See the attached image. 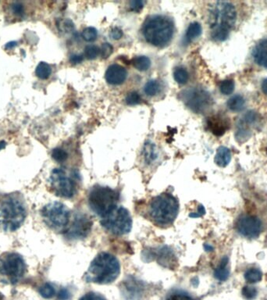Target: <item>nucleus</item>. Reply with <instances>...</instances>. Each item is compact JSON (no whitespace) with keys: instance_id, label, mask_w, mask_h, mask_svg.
Returning <instances> with one entry per match:
<instances>
[{"instance_id":"nucleus-39","label":"nucleus","mask_w":267,"mask_h":300,"mask_svg":"<svg viewBox=\"0 0 267 300\" xmlns=\"http://www.w3.org/2000/svg\"><path fill=\"white\" fill-rule=\"evenodd\" d=\"M113 46L109 43H104L100 50V55L103 59H107L113 53Z\"/></svg>"},{"instance_id":"nucleus-37","label":"nucleus","mask_w":267,"mask_h":300,"mask_svg":"<svg viewBox=\"0 0 267 300\" xmlns=\"http://www.w3.org/2000/svg\"><path fill=\"white\" fill-rule=\"evenodd\" d=\"M141 102V96L137 91H131L126 97V104L129 106L139 104Z\"/></svg>"},{"instance_id":"nucleus-44","label":"nucleus","mask_w":267,"mask_h":300,"mask_svg":"<svg viewBox=\"0 0 267 300\" xmlns=\"http://www.w3.org/2000/svg\"><path fill=\"white\" fill-rule=\"evenodd\" d=\"M83 56L79 55V54H73L70 57V62L73 64H81V62L83 61Z\"/></svg>"},{"instance_id":"nucleus-41","label":"nucleus","mask_w":267,"mask_h":300,"mask_svg":"<svg viewBox=\"0 0 267 300\" xmlns=\"http://www.w3.org/2000/svg\"><path fill=\"white\" fill-rule=\"evenodd\" d=\"M144 6V2L141 0H136V1H131L130 2V9L133 12H139Z\"/></svg>"},{"instance_id":"nucleus-7","label":"nucleus","mask_w":267,"mask_h":300,"mask_svg":"<svg viewBox=\"0 0 267 300\" xmlns=\"http://www.w3.org/2000/svg\"><path fill=\"white\" fill-rule=\"evenodd\" d=\"M44 222L52 230L66 232L69 227L71 214L64 203L53 202L43 207L41 211Z\"/></svg>"},{"instance_id":"nucleus-8","label":"nucleus","mask_w":267,"mask_h":300,"mask_svg":"<svg viewBox=\"0 0 267 300\" xmlns=\"http://www.w3.org/2000/svg\"><path fill=\"white\" fill-rule=\"evenodd\" d=\"M101 226L107 231L114 235H127L132 229L131 214L124 207H115L113 211L102 217Z\"/></svg>"},{"instance_id":"nucleus-10","label":"nucleus","mask_w":267,"mask_h":300,"mask_svg":"<svg viewBox=\"0 0 267 300\" xmlns=\"http://www.w3.org/2000/svg\"><path fill=\"white\" fill-rule=\"evenodd\" d=\"M27 265L24 258L17 252H8L0 258V279L15 284L24 276Z\"/></svg>"},{"instance_id":"nucleus-9","label":"nucleus","mask_w":267,"mask_h":300,"mask_svg":"<svg viewBox=\"0 0 267 300\" xmlns=\"http://www.w3.org/2000/svg\"><path fill=\"white\" fill-rule=\"evenodd\" d=\"M50 181L56 196L71 199L78 193V177L76 174L68 175L64 170L55 168L52 171Z\"/></svg>"},{"instance_id":"nucleus-31","label":"nucleus","mask_w":267,"mask_h":300,"mask_svg":"<svg viewBox=\"0 0 267 300\" xmlns=\"http://www.w3.org/2000/svg\"><path fill=\"white\" fill-rule=\"evenodd\" d=\"M234 82L232 79H227L224 81H222L219 86V88H220V92L226 96L231 95L234 90Z\"/></svg>"},{"instance_id":"nucleus-17","label":"nucleus","mask_w":267,"mask_h":300,"mask_svg":"<svg viewBox=\"0 0 267 300\" xmlns=\"http://www.w3.org/2000/svg\"><path fill=\"white\" fill-rule=\"evenodd\" d=\"M106 80L112 86H119L125 82L127 77V72L123 67L118 64L109 66L106 72Z\"/></svg>"},{"instance_id":"nucleus-4","label":"nucleus","mask_w":267,"mask_h":300,"mask_svg":"<svg viewBox=\"0 0 267 300\" xmlns=\"http://www.w3.org/2000/svg\"><path fill=\"white\" fill-rule=\"evenodd\" d=\"M174 31L172 20L166 17L159 15L148 18L144 22L142 29L145 41L157 47L166 46L172 39Z\"/></svg>"},{"instance_id":"nucleus-32","label":"nucleus","mask_w":267,"mask_h":300,"mask_svg":"<svg viewBox=\"0 0 267 300\" xmlns=\"http://www.w3.org/2000/svg\"><path fill=\"white\" fill-rule=\"evenodd\" d=\"M39 293L44 299H52L55 295V289L50 283H45L39 288Z\"/></svg>"},{"instance_id":"nucleus-42","label":"nucleus","mask_w":267,"mask_h":300,"mask_svg":"<svg viewBox=\"0 0 267 300\" xmlns=\"http://www.w3.org/2000/svg\"><path fill=\"white\" fill-rule=\"evenodd\" d=\"M71 298V294L68 288H63L58 293V299L59 300H69Z\"/></svg>"},{"instance_id":"nucleus-46","label":"nucleus","mask_w":267,"mask_h":300,"mask_svg":"<svg viewBox=\"0 0 267 300\" xmlns=\"http://www.w3.org/2000/svg\"><path fill=\"white\" fill-rule=\"evenodd\" d=\"M18 46V42L15 41H12V42H9L5 45V49L6 50H12V49L15 48Z\"/></svg>"},{"instance_id":"nucleus-13","label":"nucleus","mask_w":267,"mask_h":300,"mask_svg":"<svg viewBox=\"0 0 267 300\" xmlns=\"http://www.w3.org/2000/svg\"><path fill=\"white\" fill-rule=\"evenodd\" d=\"M235 229L237 233L246 239H256L263 230L261 220L255 216L242 214L237 217Z\"/></svg>"},{"instance_id":"nucleus-18","label":"nucleus","mask_w":267,"mask_h":300,"mask_svg":"<svg viewBox=\"0 0 267 300\" xmlns=\"http://www.w3.org/2000/svg\"><path fill=\"white\" fill-rule=\"evenodd\" d=\"M252 56L255 64L267 69V38L262 40L256 45Z\"/></svg>"},{"instance_id":"nucleus-25","label":"nucleus","mask_w":267,"mask_h":300,"mask_svg":"<svg viewBox=\"0 0 267 300\" xmlns=\"http://www.w3.org/2000/svg\"><path fill=\"white\" fill-rule=\"evenodd\" d=\"M133 66L139 71H145L150 68L151 60L145 56H139L132 60Z\"/></svg>"},{"instance_id":"nucleus-22","label":"nucleus","mask_w":267,"mask_h":300,"mask_svg":"<svg viewBox=\"0 0 267 300\" xmlns=\"http://www.w3.org/2000/svg\"><path fill=\"white\" fill-rule=\"evenodd\" d=\"M202 33V28L201 24L198 22H193L188 26L185 34V40L187 42H191L198 38Z\"/></svg>"},{"instance_id":"nucleus-28","label":"nucleus","mask_w":267,"mask_h":300,"mask_svg":"<svg viewBox=\"0 0 267 300\" xmlns=\"http://www.w3.org/2000/svg\"><path fill=\"white\" fill-rule=\"evenodd\" d=\"M174 78L178 84L184 85L188 82L189 74H188V72L187 71L186 69H184V68H181V67H178L174 70Z\"/></svg>"},{"instance_id":"nucleus-16","label":"nucleus","mask_w":267,"mask_h":300,"mask_svg":"<svg viewBox=\"0 0 267 300\" xmlns=\"http://www.w3.org/2000/svg\"><path fill=\"white\" fill-rule=\"evenodd\" d=\"M231 126L229 118L221 114L211 116L207 120V127L216 137H220L226 133Z\"/></svg>"},{"instance_id":"nucleus-2","label":"nucleus","mask_w":267,"mask_h":300,"mask_svg":"<svg viewBox=\"0 0 267 300\" xmlns=\"http://www.w3.org/2000/svg\"><path fill=\"white\" fill-rule=\"evenodd\" d=\"M237 19L235 7L228 2H217L210 12L211 37L216 42H224L229 37Z\"/></svg>"},{"instance_id":"nucleus-1","label":"nucleus","mask_w":267,"mask_h":300,"mask_svg":"<svg viewBox=\"0 0 267 300\" xmlns=\"http://www.w3.org/2000/svg\"><path fill=\"white\" fill-rule=\"evenodd\" d=\"M121 274V265L117 257L109 252H100L91 261L85 274L86 282L108 284L117 280Z\"/></svg>"},{"instance_id":"nucleus-40","label":"nucleus","mask_w":267,"mask_h":300,"mask_svg":"<svg viewBox=\"0 0 267 300\" xmlns=\"http://www.w3.org/2000/svg\"><path fill=\"white\" fill-rule=\"evenodd\" d=\"M11 9H12L14 14H16L18 16H22L24 14V6L20 2H14V3H13Z\"/></svg>"},{"instance_id":"nucleus-48","label":"nucleus","mask_w":267,"mask_h":300,"mask_svg":"<svg viewBox=\"0 0 267 300\" xmlns=\"http://www.w3.org/2000/svg\"><path fill=\"white\" fill-rule=\"evenodd\" d=\"M6 146V142L5 141H0V151L5 149Z\"/></svg>"},{"instance_id":"nucleus-29","label":"nucleus","mask_w":267,"mask_h":300,"mask_svg":"<svg viewBox=\"0 0 267 300\" xmlns=\"http://www.w3.org/2000/svg\"><path fill=\"white\" fill-rule=\"evenodd\" d=\"M160 89V86L156 80L148 81L144 87V93L148 96H154L158 93Z\"/></svg>"},{"instance_id":"nucleus-27","label":"nucleus","mask_w":267,"mask_h":300,"mask_svg":"<svg viewBox=\"0 0 267 300\" xmlns=\"http://www.w3.org/2000/svg\"><path fill=\"white\" fill-rule=\"evenodd\" d=\"M144 157L147 163H153V161L157 158L156 146L150 141H148L144 145Z\"/></svg>"},{"instance_id":"nucleus-33","label":"nucleus","mask_w":267,"mask_h":300,"mask_svg":"<svg viewBox=\"0 0 267 300\" xmlns=\"http://www.w3.org/2000/svg\"><path fill=\"white\" fill-rule=\"evenodd\" d=\"M98 37L97 30L92 27H88L82 32V38L88 42H94Z\"/></svg>"},{"instance_id":"nucleus-43","label":"nucleus","mask_w":267,"mask_h":300,"mask_svg":"<svg viewBox=\"0 0 267 300\" xmlns=\"http://www.w3.org/2000/svg\"><path fill=\"white\" fill-rule=\"evenodd\" d=\"M109 35H110V38H112V39H121V38H122V36H123V32L119 28H114L111 30Z\"/></svg>"},{"instance_id":"nucleus-19","label":"nucleus","mask_w":267,"mask_h":300,"mask_svg":"<svg viewBox=\"0 0 267 300\" xmlns=\"http://www.w3.org/2000/svg\"><path fill=\"white\" fill-rule=\"evenodd\" d=\"M230 276L229 259L224 257L221 259L217 267L214 270V277L220 282H226Z\"/></svg>"},{"instance_id":"nucleus-20","label":"nucleus","mask_w":267,"mask_h":300,"mask_svg":"<svg viewBox=\"0 0 267 300\" xmlns=\"http://www.w3.org/2000/svg\"><path fill=\"white\" fill-rule=\"evenodd\" d=\"M155 257H157V261L160 265H163V266L169 267L168 265H170V262H173L174 261V252L171 251V249L167 248V247H162L160 249H156L155 251Z\"/></svg>"},{"instance_id":"nucleus-26","label":"nucleus","mask_w":267,"mask_h":300,"mask_svg":"<svg viewBox=\"0 0 267 300\" xmlns=\"http://www.w3.org/2000/svg\"><path fill=\"white\" fill-rule=\"evenodd\" d=\"M52 74V68L50 64L46 62H40L36 67V74L38 78L46 80L50 78Z\"/></svg>"},{"instance_id":"nucleus-36","label":"nucleus","mask_w":267,"mask_h":300,"mask_svg":"<svg viewBox=\"0 0 267 300\" xmlns=\"http://www.w3.org/2000/svg\"><path fill=\"white\" fill-rule=\"evenodd\" d=\"M100 54V49L96 46L90 45L86 46L85 50V56L88 60H95Z\"/></svg>"},{"instance_id":"nucleus-49","label":"nucleus","mask_w":267,"mask_h":300,"mask_svg":"<svg viewBox=\"0 0 267 300\" xmlns=\"http://www.w3.org/2000/svg\"><path fill=\"white\" fill-rule=\"evenodd\" d=\"M2 298V295L0 294V300H1V299Z\"/></svg>"},{"instance_id":"nucleus-5","label":"nucleus","mask_w":267,"mask_h":300,"mask_svg":"<svg viewBox=\"0 0 267 300\" xmlns=\"http://www.w3.org/2000/svg\"><path fill=\"white\" fill-rule=\"evenodd\" d=\"M26 217L24 202L18 196L8 195L0 204V225L5 231L12 232L20 229Z\"/></svg>"},{"instance_id":"nucleus-3","label":"nucleus","mask_w":267,"mask_h":300,"mask_svg":"<svg viewBox=\"0 0 267 300\" xmlns=\"http://www.w3.org/2000/svg\"><path fill=\"white\" fill-rule=\"evenodd\" d=\"M179 213V202L170 193L155 196L148 205V217L153 224L166 228L174 224Z\"/></svg>"},{"instance_id":"nucleus-35","label":"nucleus","mask_w":267,"mask_h":300,"mask_svg":"<svg viewBox=\"0 0 267 300\" xmlns=\"http://www.w3.org/2000/svg\"><path fill=\"white\" fill-rule=\"evenodd\" d=\"M242 296L247 300H253L256 298L258 295L257 288L253 286L246 285L244 286L242 290Z\"/></svg>"},{"instance_id":"nucleus-23","label":"nucleus","mask_w":267,"mask_h":300,"mask_svg":"<svg viewBox=\"0 0 267 300\" xmlns=\"http://www.w3.org/2000/svg\"><path fill=\"white\" fill-rule=\"evenodd\" d=\"M244 278L246 282L249 284L258 283L263 279V272L259 268L251 267L246 270L244 274Z\"/></svg>"},{"instance_id":"nucleus-21","label":"nucleus","mask_w":267,"mask_h":300,"mask_svg":"<svg viewBox=\"0 0 267 300\" xmlns=\"http://www.w3.org/2000/svg\"><path fill=\"white\" fill-rule=\"evenodd\" d=\"M231 159V153L228 148L220 146L218 148L214 161L216 165L220 167H226L229 164Z\"/></svg>"},{"instance_id":"nucleus-15","label":"nucleus","mask_w":267,"mask_h":300,"mask_svg":"<svg viewBox=\"0 0 267 300\" xmlns=\"http://www.w3.org/2000/svg\"><path fill=\"white\" fill-rule=\"evenodd\" d=\"M144 282L129 277L127 280L124 281L121 290L125 300H140L144 295Z\"/></svg>"},{"instance_id":"nucleus-11","label":"nucleus","mask_w":267,"mask_h":300,"mask_svg":"<svg viewBox=\"0 0 267 300\" xmlns=\"http://www.w3.org/2000/svg\"><path fill=\"white\" fill-rule=\"evenodd\" d=\"M182 96L183 102L195 113H204L212 106L213 99L210 92L202 88L186 90L183 92Z\"/></svg>"},{"instance_id":"nucleus-30","label":"nucleus","mask_w":267,"mask_h":300,"mask_svg":"<svg viewBox=\"0 0 267 300\" xmlns=\"http://www.w3.org/2000/svg\"><path fill=\"white\" fill-rule=\"evenodd\" d=\"M165 300H196L193 298L188 292L181 290H175L170 292L168 296H166Z\"/></svg>"},{"instance_id":"nucleus-38","label":"nucleus","mask_w":267,"mask_h":300,"mask_svg":"<svg viewBox=\"0 0 267 300\" xmlns=\"http://www.w3.org/2000/svg\"><path fill=\"white\" fill-rule=\"evenodd\" d=\"M79 300H107V299L97 292H89L81 296Z\"/></svg>"},{"instance_id":"nucleus-34","label":"nucleus","mask_w":267,"mask_h":300,"mask_svg":"<svg viewBox=\"0 0 267 300\" xmlns=\"http://www.w3.org/2000/svg\"><path fill=\"white\" fill-rule=\"evenodd\" d=\"M52 157L58 163H64L68 158V153L64 149L55 148L52 152Z\"/></svg>"},{"instance_id":"nucleus-47","label":"nucleus","mask_w":267,"mask_h":300,"mask_svg":"<svg viewBox=\"0 0 267 300\" xmlns=\"http://www.w3.org/2000/svg\"><path fill=\"white\" fill-rule=\"evenodd\" d=\"M262 91L267 96V78L263 80V83H262Z\"/></svg>"},{"instance_id":"nucleus-6","label":"nucleus","mask_w":267,"mask_h":300,"mask_svg":"<svg viewBox=\"0 0 267 300\" xmlns=\"http://www.w3.org/2000/svg\"><path fill=\"white\" fill-rule=\"evenodd\" d=\"M119 200L120 193L118 192L102 185H95L88 195L89 208L101 218L117 207Z\"/></svg>"},{"instance_id":"nucleus-24","label":"nucleus","mask_w":267,"mask_h":300,"mask_svg":"<svg viewBox=\"0 0 267 300\" xmlns=\"http://www.w3.org/2000/svg\"><path fill=\"white\" fill-rule=\"evenodd\" d=\"M245 106H246V100L241 95L232 96L228 102V108L233 112L242 111Z\"/></svg>"},{"instance_id":"nucleus-45","label":"nucleus","mask_w":267,"mask_h":300,"mask_svg":"<svg viewBox=\"0 0 267 300\" xmlns=\"http://www.w3.org/2000/svg\"><path fill=\"white\" fill-rule=\"evenodd\" d=\"M62 27L64 28V30L67 31V32H69L70 31L73 30V24L72 21L70 20H65L62 23Z\"/></svg>"},{"instance_id":"nucleus-12","label":"nucleus","mask_w":267,"mask_h":300,"mask_svg":"<svg viewBox=\"0 0 267 300\" xmlns=\"http://www.w3.org/2000/svg\"><path fill=\"white\" fill-rule=\"evenodd\" d=\"M92 228V221L89 215L77 212L73 215V220L70 222L66 237L72 240L85 239L89 235Z\"/></svg>"},{"instance_id":"nucleus-14","label":"nucleus","mask_w":267,"mask_h":300,"mask_svg":"<svg viewBox=\"0 0 267 300\" xmlns=\"http://www.w3.org/2000/svg\"><path fill=\"white\" fill-rule=\"evenodd\" d=\"M261 117L255 111H249L242 117L237 124L236 129V140L243 143L249 140L253 131L260 125Z\"/></svg>"}]
</instances>
